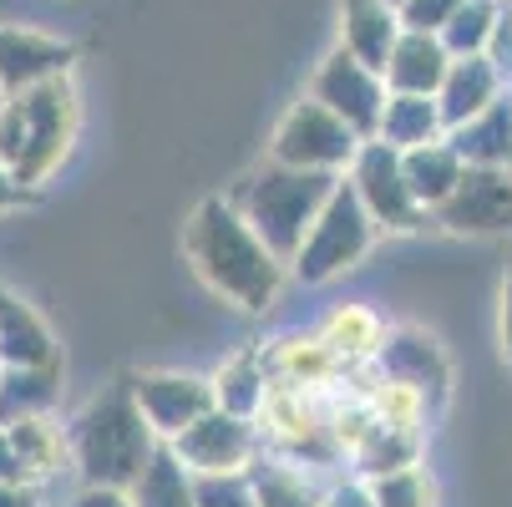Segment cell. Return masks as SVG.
Masks as SVG:
<instances>
[{"label":"cell","mask_w":512,"mask_h":507,"mask_svg":"<svg viewBox=\"0 0 512 507\" xmlns=\"http://www.w3.org/2000/svg\"><path fill=\"white\" fill-rule=\"evenodd\" d=\"M183 254L218 300H229L249 315L269 310L284 284V259L244 224V213L229 198H203L193 208L183 229Z\"/></svg>","instance_id":"1"},{"label":"cell","mask_w":512,"mask_h":507,"mask_svg":"<svg viewBox=\"0 0 512 507\" xmlns=\"http://www.w3.org/2000/svg\"><path fill=\"white\" fill-rule=\"evenodd\" d=\"M158 447L163 442L148 426V416L137 411L127 376L102 386L77 411V421L66 426V462L77 467V477L92 482V487H132Z\"/></svg>","instance_id":"2"},{"label":"cell","mask_w":512,"mask_h":507,"mask_svg":"<svg viewBox=\"0 0 512 507\" xmlns=\"http://www.w3.org/2000/svg\"><path fill=\"white\" fill-rule=\"evenodd\" d=\"M77 142V87L71 77L36 82L0 102V163L16 183L41 188Z\"/></svg>","instance_id":"3"},{"label":"cell","mask_w":512,"mask_h":507,"mask_svg":"<svg viewBox=\"0 0 512 507\" xmlns=\"http://www.w3.org/2000/svg\"><path fill=\"white\" fill-rule=\"evenodd\" d=\"M340 183V173H320V168H289V163H264L254 173H244L229 188V203L244 213V224L289 264V254L300 249L305 229L315 224V213L325 208L330 188Z\"/></svg>","instance_id":"4"},{"label":"cell","mask_w":512,"mask_h":507,"mask_svg":"<svg viewBox=\"0 0 512 507\" xmlns=\"http://www.w3.org/2000/svg\"><path fill=\"white\" fill-rule=\"evenodd\" d=\"M376 219L365 213V203L355 198V188L345 183V173H340V183L330 188V198H325V208L315 213V224L305 229V239H300V249L289 254V274L295 279H305V284H325V279H335V274H345V269H355L365 254H371V244H376Z\"/></svg>","instance_id":"5"},{"label":"cell","mask_w":512,"mask_h":507,"mask_svg":"<svg viewBox=\"0 0 512 507\" xmlns=\"http://www.w3.org/2000/svg\"><path fill=\"white\" fill-rule=\"evenodd\" d=\"M360 148L355 127H345L330 107H320L315 97H300L274 127L269 158L289 163V168H320V173H345L350 158Z\"/></svg>","instance_id":"6"},{"label":"cell","mask_w":512,"mask_h":507,"mask_svg":"<svg viewBox=\"0 0 512 507\" xmlns=\"http://www.w3.org/2000/svg\"><path fill=\"white\" fill-rule=\"evenodd\" d=\"M345 183L355 188V198L365 203V213L376 219V229H421L426 224V208L411 198V183L401 173V153L381 137H360V148L345 168Z\"/></svg>","instance_id":"7"},{"label":"cell","mask_w":512,"mask_h":507,"mask_svg":"<svg viewBox=\"0 0 512 507\" xmlns=\"http://www.w3.org/2000/svg\"><path fill=\"white\" fill-rule=\"evenodd\" d=\"M168 447L193 477H224V472H244L259 457V431H254V421H244L234 411L208 406Z\"/></svg>","instance_id":"8"},{"label":"cell","mask_w":512,"mask_h":507,"mask_svg":"<svg viewBox=\"0 0 512 507\" xmlns=\"http://www.w3.org/2000/svg\"><path fill=\"white\" fill-rule=\"evenodd\" d=\"M310 97H315L320 107H330L345 127H355V137H376L381 107H386V77H381V71H371L365 61H355L345 46H335V51L315 66Z\"/></svg>","instance_id":"9"},{"label":"cell","mask_w":512,"mask_h":507,"mask_svg":"<svg viewBox=\"0 0 512 507\" xmlns=\"http://www.w3.org/2000/svg\"><path fill=\"white\" fill-rule=\"evenodd\" d=\"M431 219L452 234H507L512 229V173L462 168L457 188L431 208Z\"/></svg>","instance_id":"10"},{"label":"cell","mask_w":512,"mask_h":507,"mask_svg":"<svg viewBox=\"0 0 512 507\" xmlns=\"http://www.w3.org/2000/svg\"><path fill=\"white\" fill-rule=\"evenodd\" d=\"M376 366H381V381L411 386L426 406L447 401V386H452V360L442 355V345H436L426 330H416V325L381 330Z\"/></svg>","instance_id":"11"},{"label":"cell","mask_w":512,"mask_h":507,"mask_svg":"<svg viewBox=\"0 0 512 507\" xmlns=\"http://www.w3.org/2000/svg\"><path fill=\"white\" fill-rule=\"evenodd\" d=\"M127 386H132L137 411L158 431V442H173L183 426H193L213 406V386L183 371H142V376H127Z\"/></svg>","instance_id":"12"},{"label":"cell","mask_w":512,"mask_h":507,"mask_svg":"<svg viewBox=\"0 0 512 507\" xmlns=\"http://www.w3.org/2000/svg\"><path fill=\"white\" fill-rule=\"evenodd\" d=\"M77 66V46L61 36H41L26 26H0V97L26 92L51 77H71Z\"/></svg>","instance_id":"13"},{"label":"cell","mask_w":512,"mask_h":507,"mask_svg":"<svg viewBox=\"0 0 512 507\" xmlns=\"http://www.w3.org/2000/svg\"><path fill=\"white\" fill-rule=\"evenodd\" d=\"M452 66V51L442 46V36L436 31H401L381 77H386V92H421V97H436V87H442Z\"/></svg>","instance_id":"14"},{"label":"cell","mask_w":512,"mask_h":507,"mask_svg":"<svg viewBox=\"0 0 512 507\" xmlns=\"http://www.w3.org/2000/svg\"><path fill=\"white\" fill-rule=\"evenodd\" d=\"M502 71L477 51V56H452L442 87H436V112H442V127H457L467 117H477L487 102L502 97Z\"/></svg>","instance_id":"15"},{"label":"cell","mask_w":512,"mask_h":507,"mask_svg":"<svg viewBox=\"0 0 512 507\" xmlns=\"http://www.w3.org/2000/svg\"><path fill=\"white\" fill-rule=\"evenodd\" d=\"M442 137L457 148V158L467 168H507V158H512V97L502 92L497 102H487L477 117L447 127Z\"/></svg>","instance_id":"16"},{"label":"cell","mask_w":512,"mask_h":507,"mask_svg":"<svg viewBox=\"0 0 512 507\" xmlns=\"http://www.w3.org/2000/svg\"><path fill=\"white\" fill-rule=\"evenodd\" d=\"M396 36H401V21H396V6H386V0H345L340 6V46L371 71L386 66Z\"/></svg>","instance_id":"17"},{"label":"cell","mask_w":512,"mask_h":507,"mask_svg":"<svg viewBox=\"0 0 512 507\" xmlns=\"http://www.w3.org/2000/svg\"><path fill=\"white\" fill-rule=\"evenodd\" d=\"M208 386H213V406H218V411H234V416L254 421V416L264 411L269 391H274L269 355H264V350H239Z\"/></svg>","instance_id":"18"},{"label":"cell","mask_w":512,"mask_h":507,"mask_svg":"<svg viewBox=\"0 0 512 507\" xmlns=\"http://www.w3.org/2000/svg\"><path fill=\"white\" fill-rule=\"evenodd\" d=\"M56 360V340L46 330V320L21 305L11 289H0V366H51Z\"/></svg>","instance_id":"19"},{"label":"cell","mask_w":512,"mask_h":507,"mask_svg":"<svg viewBox=\"0 0 512 507\" xmlns=\"http://www.w3.org/2000/svg\"><path fill=\"white\" fill-rule=\"evenodd\" d=\"M462 158H457V148L447 137H431V142H416V148H406L401 153V173H406V183H411V198L431 213L436 203H442L452 188H457V178H462Z\"/></svg>","instance_id":"20"},{"label":"cell","mask_w":512,"mask_h":507,"mask_svg":"<svg viewBox=\"0 0 512 507\" xmlns=\"http://www.w3.org/2000/svg\"><path fill=\"white\" fill-rule=\"evenodd\" d=\"M61 401V360L51 366H0V426L21 416H51Z\"/></svg>","instance_id":"21"},{"label":"cell","mask_w":512,"mask_h":507,"mask_svg":"<svg viewBox=\"0 0 512 507\" xmlns=\"http://www.w3.org/2000/svg\"><path fill=\"white\" fill-rule=\"evenodd\" d=\"M350 452H355L365 477L391 472V467H411V462H421V431L416 426H396V421L371 411V421H365V431L350 442Z\"/></svg>","instance_id":"22"},{"label":"cell","mask_w":512,"mask_h":507,"mask_svg":"<svg viewBox=\"0 0 512 507\" xmlns=\"http://www.w3.org/2000/svg\"><path fill=\"white\" fill-rule=\"evenodd\" d=\"M442 132H447V127H442V112H436V97H421V92H386L376 137L391 142L396 153L416 148V142L442 137Z\"/></svg>","instance_id":"23"},{"label":"cell","mask_w":512,"mask_h":507,"mask_svg":"<svg viewBox=\"0 0 512 507\" xmlns=\"http://www.w3.org/2000/svg\"><path fill=\"white\" fill-rule=\"evenodd\" d=\"M127 497H132V507H198V497H193V472L173 457L168 442L148 457V467L137 472V482L127 487Z\"/></svg>","instance_id":"24"},{"label":"cell","mask_w":512,"mask_h":507,"mask_svg":"<svg viewBox=\"0 0 512 507\" xmlns=\"http://www.w3.org/2000/svg\"><path fill=\"white\" fill-rule=\"evenodd\" d=\"M0 431L11 437V447H16V457L31 472L36 487L61 472V462H66V431H56L51 416H21V421H6Z\"/></svg>","instance_id":"25"},{"label":"cell","mask_w":512,"mask_h":507,"mask_svg":"<svg viewBox=\"0 0 512 507\" xmlns=\"http://www.w3.org/2000/svg\"><path fill=\"white\" fill-rule=\"evenodd\" d=\"M249 492L259 507H320V487L295 467V462H249L244 467Z\"/></svg>","instance_id":"26"},{"label":"cell","mask_w":512,"mask_h":507,"mask_svg":"<svg viewBox=\"0 0 512 507\" xmlns=\"http://www.w3.org/2000/svg\"><path fill=\"white\" fill-rule=\"evenodd\" d=\"M335 350L325 340H284L274 355H269V371L274 381L284 386H320L325 376H335Z\"/></svg>","instance_id":"27"},{"label":"cell","mask_w":512,"mask_h":507,"mask_svg":"<svg viewBox=\"0 0 512 507\" xmlns=\"http://www.w3.org/2000/svg\"><path fill=\"white\" fill-rule=\"evenodd\" d=\"M330 350H335V360H365V355H376V345H381V320L371 315V310H355V305H345V310H335L330 315V325H325V335H320Z\"/></svg>","instance_id":"28"},{"label":"cell","mask_w":512,"mask_h":507,"mask_svg":"<svg viewBox=\"0 0 512 507\" xmlns=\"http://www.w3.org/2000/svg\"><path fill=\"white\" fill-rule=\"evenodd\" d=\"M497 11H502V0H462V6L452 11V21L436 31V36H442V46L452 56H477V51H487V36L497 26Z\"/></svg>","instance_id":"29"},{"label":"cell","mask_w":512,"mask_h":507,"mask_svg":"<svg viewBox=\"0 0 512 507\" xmlns=\"http://www.w3.org/2000/svg\"><path fill=\"white\" fill-rule=\"evenodd\" d=\"M365 487H371V502L376 507H436V482H431V472L421 462L376 472Z\"/></svg>","instance_id":"30"},{"label":"cell","mask_w":512,"mask_h":507,"mask_svg":"<svg viewBox=\"0 0 512 507\" xmlns=\"http://www.w3.org/2000/svg\"><path fill=\"white\" fill-rule=\"evenodd\" d=\"M193 497L198 507H259L249 492L244 472H224V477H193Z\"/></svg>","instance_id":"31"},{"label":"cell","mask_w":512,"mask_h":507,"mask_svg":"<svg viewBox=\"0 0 512 507\" xmlns=\"http://www.w3.org/2000/svg\"><path fill=\"white\" fill-rule=\"evenodd\" d=\"M457 6L462 0H401L396 21H401V31H442Z\"/></svg>","instance_id":"32"},{"label":"cell","mask_w":512,"mask_h":507,"mask_svg":"<svg viewBox=\"0 0 512 507\" xmlns=\"http://www.w3.org/2000/svg\"><path fill=\"white\" fill-rule=\"evenodd\" d=\"M482 56L502 71V82H512V6H507V0H502V11H497V26H492Z\"/></svg>","instance_id":"33"},{"label":"cell","mask_w":512,"mask_h":507,"mask_svg":"<svg viewBox=\"0 0 512 507\" xmlns=\"http://www.w3.org/2000/svg\"><path fill=\"white\" fill-rule=\"evenodd\" d=\"M66 507H132V497H127V487H92V482H82L77 492L66 497Z\"/></svg>","instance_id":"34"},{"label":"cell","mask_w":512,"mask_h":507,"mask_svg":"<svg viewBox=\"0 0 512 507\" xmlns=\"http://www.w3.org/2000/svg\"><path fill=\"white\" fill-rule=\"evenodd\" d=\"M320 507H376V502H371V487L365 482H340V487L320 492Z\"/></svg>","instance_id":"35"},{"label":"cell","mask_w":512,"mask_h":507,"mask_svg":"<svg viewBox=\"0 0 512 507\" xmlns=\"http://www.w3.org/2000/svg\"><path fill=\"white\" fill-rule=\"evenodd\" d=\"M31 193H36V188L16 183V178H11V168L0 163V213H6V208H21V203H31Z\"/></svg>","instance_id":"36"},{"label":"cell","mask_w":512,"mask_h":507,"mask_svg":"<svg viewBox=\"0 0 512 507\" xmlns=\"http://www.w3.org/2000/svg\"><path fill=\"white\" fill-rule=\"evenodd\" d=\"M502 355L512 366V264H507V279H502Z\"/></svg>","instance_id":"37"},{"label":"cell","mask_w":512,"mask_h":507,"mask_svg":"<svg viewBox=\"0 0 512 507\" xmlns=\"http://www.w3.org/2000/svg\"><path fill=\"white\" fill-rule=\"evenodd\" d=\"M0 507H41L36 487H21V482H0Z\"/></svg>","instance_id":"38"},{"label":"cell","mask_w":512,"mask_h":507,"mask_svg":"<svg viewBox=\"0 0 512 507\" xmlns=\"http://www.w3.org/2000/svg\"><path fill=\"white\" fill-rule=\"evenodd\" d=\"M507 173H512V158H507Z\"/></svg>","instance_id":"39"},{"label":"cell","mask_w":512,"mask_h":507,"mask_svg":"<svg viewBox=\"0 0 512 507\" xmlns=\"http://www.w3.org/2000/svg\"><path fill=\"white\" fill-rule=\"evenodd\" d=\"M507 6H512V0H507Z\"/></svg>","instance_id":"40"}]
</instances>
